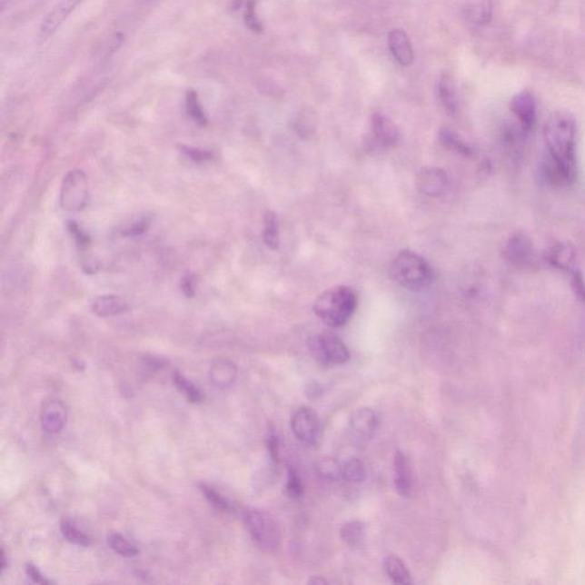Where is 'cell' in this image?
<instances>
[{"label": "cell", "instance_id": "6da1fadb", "mask_svg": "<svg viewBox=\"0 0 585 585\" xmlns=\"http://www.w3.org/2000/svg\"><path fill=\"white\" fill-rule=\"evenodd\" d=\"M576 121L569 112L552 114L545 123L544 180L552 185H570L576 179Z\"/></svg>", "mask_w": 585, "mask_h": 585}, {"label": "cell", "instance_id": "7a4b0ae2", "mask_svg": "<svg viewBox=\"0 0 585 585\" xmlns=\"http://www.w3.org/2000/svg\"><path fill=\"white\" fill-rule=\"evenodd\" d=\"M358 299L356 292L348 286H334L322 292L313 303L316 316L328 326L347 325L356 312Z\"/></svg>", "mask_w": 585, "mask_h": 585}, {"label": "cell", "instance_id": "3957f363", "mask_svg": "<svg viewBox=\"0 0 585 585\" xmlns=\"http://www.w3.org/2000/svg\"><path fill=\"white\" fill-rule=\"evenodd\" d=\"M389 273L393 282L411 292L423 291L433 281L432 268L428 261L411 251L399 253L390 265Z\"/></svg>", "mask_w": 585, "mask_h": 585}, {"label": "cell", "instance_id": "277c9868", "mask_svg": "<svg viewBox=\"0 0 585 585\" xmlns=\"http://www.w3.org/2000/svg\"><path fill=\"white\" fill-rule=\"evenodd\" d=\"M243 522L260 550L265 553L277 551L281 544V531L272 516L260 510L248 509L243 513Z\"/></svg>", "mask_w": 585, "mask_h": 585}, {"label": "cell", "instance_id": "5b68a950", "mask_svg": "<svg viewBox=\"0 0 585 585\" xmlns=\"http://www.w3.org/2000/svg\"><path fill=\"white\" fill-rule=\"evenodd\" d=\"M90 199V183L85 172L73 170L64 176L60 190V206L69 213L82 212Z\"/></svg>", "mask_w": 585, "mask_h": 585}, {"label": "cell", "instance_id": "8992f818", "mask_svg": "<svg viewBox=\"0 0 585 585\" xmlns=\"http://www.w3.org/2000/svg\"><path fill=\"white\" fill-rule=\"evenodd\" d=\"M310 352L323 366L343 365L350 359V352L342 341L331 332H323L309 340Z\"/></svg>", "mask_w": 585, "mask_h": 585}, {"label": "cell", "instance_id": "52a82bcc", "mask_svg": "<svg viewBox=\"0 0 585 585\" xmlns=\"http://www.w3.org/2000/svg\"><path fill=\"white\" fill-rule=\"evenodd\" d=\"M503 255L512 267L520 270H538L540 256L531 239L526 233L511 234L505 243Z\"/></svg>", "mask_w": 585, "mask_h": 585}, {"label": "cell", "instance_id": "ba28073f", "mask_svg": "<svg viewBox=\"0 0 585 585\" xmlns=\"http://www.w3.org/2000/svg\"><path fill=\"white\" fill-rule=\"evenodd\" d=\"M291 428L294 436L303 444L312 445L321 434V420L316 411L309 407H301L292 416Z\"/></svg>", "mask_w": 585, "mask_h": 585}, {"label": "cell", "instance_id": "9c48e42d", "mask_svg": "<svg viewBox=\"0 0 585 585\" xmlns=\"http://www.w3.org/2000/svg\"><path fill=\"white\" fill-rule=\"evenodd\" d=\"M84 2L85 0H60L43 20L41 28H39V37L43 41L50 39Z\"/></svg>", "mask_w": 585, "mask_h": 585}, {"label": "cell", "instance_id": "30bf717a", "mask_svg": "<svg viewBox=\"0 0 585 585\" xmlns=\"http://www.w3.org/2000/svg\"><path fill=\"white\" fill-rule=\"evenodd\" d=\"M68 421V410L64 402L57 398H50L43 402L41 410V424L44 431L57 434L65 428Z\"/></svg>", "mask_w": 585, "mask_h": 585}, {"label": "cell", "instance_id": "8fae6325", "mask_svg": "<svg viewBox=\"0 0 585 585\" xmlns=\"http://www.w3.org/2000/svg\"><path fill=\"white\" fill-rule=\"evenodd\" d=\"M447 174L438 167H424L416 176V188L421 193L429 197H439L447 188Z\"/></svg>", "mask_w": 585, "mask_h": 585}, {"label": "cell", "instance_id": "7c38bea8", "mask_svg": "<svg viewBox=\"0 0 585 585\" xmlns=\"http://www.w3.org/2000/svg\"><path fill=\"white\" fill-rule=\"evenodd\" d=\"M544 261L561 272H573L578 258L575 247L569 242H555L544 252Z\"/></svg>", "mask_w": 585, "mask_h": 585}, {"label": "cell", "instance_id": "4fadbf2b", "mask_svg": "<svg viewBox=\"0 0 585 585\" xmlns=\"http://www.w3.org/2000/svg\"><path fill=\"white\" fill-rule=\"evenodd\" d=\"M393 481L399 495L410 499L414 494V477L411 461L398 451L393 460Z\"/></svg>", "mask_w": 585, "mask_h": 585}, {"label": "cell", "instance_id": "5bb4252c", "mask_svg": "<svg viewBox=\"0 0 585 585\" xmlns=\"http://www.w3.org/2000/svg\"><path fill=\"white\" fill-rule=\"evenodd\" d=\"M510 110L515 114L521 127L524 128L526 132H530L534 127L538 106H536L535 97L531 93L526 91L518 93L510 102Z\"/></svg>", "mask_w": 585, "mask_h": 585}, {"label": "cell", "instance_id": "9a60e30c", "mask_svg": "<svg viewBox=\"0 0 585 585\" xmlns=\"http://www.w3.org/2000/svg\"><path fill=\"white\" fill-rule=\"evenodd\" d=\"M378 416L371 409H359L350 419V429L358 441H370L378 429Z\"/></svg>", "mask_w": 585, "mask_h": 585}, {"label": "cell", "instance_id": "2e32d148", "mask_svg": "<svg viewBox=\"0 0 585 585\" xmlns=\"http://www.w3.org/2000/svg\"><path fill=\"white\" fill-rule=\"evenodd\" d=\"M388 44L394 59L399 64L409 66L413 64L414 51L409 35L402 29H394L389 34Z\"/></svg>", "mask_w": 585, "mask_h": 585}, {"label": "cell", "instance_id": "e0dca14e", "mask_svg": "<svg viewBox=\"0 0 585 585\" xmlns=\"http://www.w3.org/2000/svg\"><path fill=\"white\" fill-rule=\"evenodd\" d=\"M130 305L121 296L106 294L97 296L92 302V312L102 318L116 317L126 313Z\"/></svg>", "mask_w": 585, "mask_h": 585}, {"label": "cell", "instance_id": "ac0fdd59", "mask_svg": "<svg viewBox=\"0 0 585 585\" xmlns=\"http://www.w3.org/2000/svg\"><path fill=\"white\" fill-rule=\"evenodd\" d=\"M372 130L375 139L383 146H393L399 140V131L396 124L382 114H375L372 118Z\"/></svg>", "mask_w": 585, "mask_h": 585}, {"label": "cell", "instance_id": "d6986e66", "mask_svg": "<svg viewBox=\"0 0 585 585\" xmlns=\"http://www.w3.org/2000/svg\"><path fill=\"white\" fill-rule=\"evenodd\" d=\"M210 380L216 388L225 389L230 387L236 380L237 367L228 359H217L212 363L210 372Z\"/></svg>", "mask_w": 585, "mask_h": 585}, {"label": "cell", "instance_id": "ffe728a7", "mask_svg": "<svg viewBox=\"0 0 585 585\" xmlns=\"http://www.w3.org/2000/svg\"><path fill=\"white\" fill-rule=\"evenodd\" d=\"M366 527L363 522L352 521L347 522L341 530V539L353 550H361L365 544Z\"/></svg>", "mask_w": 585, "mask_h": 585}, {"label": "cell", "instance_id": "44dd1931", "mask_svg": "<svg viewBox=\"0 0 585 585\" xmlns=\"http://www.w3.org/2000/svg\"><path fill=\"white\" fill-rule=\"evenodd\" d=\"M384 570L394 584H411L413 579L405 562L397 556H388L384 560Z\"/></svg>", "mask_w": 585, "mask_h": 585}, {"label": "cell", "instance_id": "7402d4cb", "mask_svg": "<svg viewBox=\"0 0 585 585\" xmlns=\"http://www.w3.org/2000/svg\"><path fill=\"white\" fill-rule=\"evenodd\" d=\"M439 99L441 101L446 113L450 116H454L456 109H458V101H456L455 88L453 82L447 74H442L441 82H439Z\"/></svg>", "mask_w": 585, "mask_h": 585}, {"label": "cell", "instance_id": "603a6c76", "mask_svg": "<svg viewBox=\"0 0 585 585\" xmlns=\"http://www.w3.org/2000/svg\"><path fill=\"white\" fill-rule=\"evenodd\" d=\"M439 139H441L442 145H445L447 149L453 150L454 153L468 157L473 154L471 146L461 139V136L456 134L454 131L450 130V128H442L441 133H439Z\"/></svg>", "mask_w": 585, "mask_h": 585}, {"label": "cell", "instance_id": "cb8c5ba5", "mask_svg": "<svg viewBox=\"0 0 585 585\" xmlns=\"http://www.w3.org/2000/svg\"><path fill=\"white\" fill-rule=\"evenodd\" d=\"M61 531L66 540L70 543L79 545V547H88L92 543V539L79 527L74 521L70 518L61 522Z\"/></svg>", "mask_w": 585, "mask_h": 585}, {"label": "cell", "instance_id": "d4e9b609", "mask_svg": "<svg viewBox=\"0 0 585 585\" xmlns=\"http://www.w3.org/2000/svg\"><path fill=\"white\" fill-rule=\"evenodd\" d=\"M174 383L176 388L179 389V392L183 394L190 402H193V404H199V402L203 401V392H201V390H199L192 381L179 373V372H175L174 373Z\"/></svg>", "mask_w": 585, "mask_h": 585}, {"label": "cell", "instance_id": "484cf974", "mask_svg": "<svg viewBox=\"0 0 585 585\" xmlns=\"http://www.w3.org/2000/svg\"><path fill=\"white\" fill-rule=\"evenodd\" d=\"M185 110H187L188 116L193 121L198 124L199 126L207 125V117L203 112L201 102L196 92L189 91L185 95Z\"/></svg>", "mask_w": 585, "mask_h": 585}, {"label": "cell", "instance_id": "4316f807", "mask_svg": "<svg viewBox=\"0 0 585 585\" xmlns=\"http://www.w3.org/2000/svg\"><path fill=\"white\" fill-rule=\"evenodd\" d=\"M108 543L110 548L119 556L132 558L139 555V549L130 542L125 536L121 533H112L109 535Z\"/></svg>", "mask_w": 585, "mask_h": 585}, {"label": "cell", "instance_id": "83f0119b", "mask_svg": "<svg viewBox=\"0 0 585 585\" xmlns=\"http://www.w3.org/2000/svg\"><path fill=\"white\" fill-rule=\"evenodd\" d=\"M263 242L272 250L279 247L278 219L273 212L269 211L264 216Z\"/></svg>", "mask_w": 585, "mask_h": 585}, {"label": "cell", "instance_id": "f1b7e54d", "mask_svg": "<svg viewBox=\"0 0 585 585\" xmlns=\"http://www.w3.org/2000/svg\"><path fill=\"white\" fill-rule=\"evenodd\" d=\"M342 477L345 481L352 482V484L362 482L367 477L365 465L361 460H349L342 467Z\"/></svg>", "mask_w": 585, "mask_h": 585}, {"label": "cell", "instance_id": "f546056e", "mask_svg": "<svg viewBox=\"0 0 585 585\" xmlns=\"http://www.w3.org/2000/svg\"><path fill=\"white\" fill-rule=\"evenodd\" d=\"M201 490L203 491V496H205L208 502L212 505H214L216 509L221 510V511H232L233 505L229 502L223 495H221L219 491L213 489V487L203 484L201 485Z\"/></svg>", "mask_w": 585, "mask_h": 585}, {"label": "cell", "instance_id": "4dcf8cb0", "mask_svg": "<svg viewBox=\"0 0 585 585\" xmlns=\"http://www.w3.org/2000/svg\"><path fill=\"white\" fill-rule=\"evenodd\" d=\"M286 491L292 499H299L304 493L303 482L294 469L288 471Z\"/></svg>", "mask_w": 585, "mask_h": 585}, {"label": "cell", "instance_id": "1f68e13d", "mask_svg": "<svg viewBox=\"0 0 585 585\" xmlns=\"http://www.w3.org/2000/svg\"><path fill=\"white\" fill-rule=\"evenodd\" d=\"M570 274V286L574 295L578 300L585 302V281L582 273L579 272V270H573Z\"/></svg>", "mask_w": 585, "mask_h": 585}, {"label": "cell", "instance_id": "d6a6232c", "mask_svg": "<svg viewBox=\"0 0 585 585\" xmlns=\"http://www.w3.org/2000/svg\"><path fill=\"white\" fill-rule=\"evenodd\" d=\"M245 21L248 28L255 31V33H261V31H263V25H261L258 16H256L254 0H250V2L247 3Z\"/></svg>", "mask_w": 585, "mask_h": 585}, {"label": "cell", "instance_id": "836d02e7", "mask_svg": "<svg viewBox=\"0 0 585 585\" xmlns=\"http://www.w3.org/2000/svg\"><path fill=\"white\" fill-rule=\"evenodd\" d=\"M183 153L187 154L189 159H192L193 162L202 164L205 162H210L213 158V154L206 152V150H201L196 148H192V146H182Z\"/></svg>", "mask_w": 585, "mask_h": 585}, {"label": "cell", "instance_id": "e575fe53", "mask_svg": "<svg viewBox=\"0 0 585 585\" xmlns=\"http://www.w3.org/2000/svg\"><path fill=\"white\" fill-rule=\"evenodd\" d=\"M197 277L193 273H187L181 281V291L185 298L192 299L196 294Z\"/></svg>", "mask_w": 585, "mask_h": 585}, {"label": "cell", "instance_id": "d590c367", "mask_svg": "<svg viewBox=\"0 0 585 585\" xmlns=\"http://www.w3.org/2000/svg\"><path fill=\"white\" fill-rule=\"evenodd\" d=\"M321 471L323 477L331 478V480H336V478L342 476V468H340L333 460L323 461Z\"/></svg>", "mask_w": 585, "mask_h": 585}, {"label": "cell", "instance_id": "8d00e7d4", "mask_svg": "<svg viewBox=\"0 0 585 585\" xmlns=\"http://www.w3.org/2000/svg\"><path fill=\"white\" fill-rule=\"evenodd\" d=\"M69 229L71 234H73V237L74 238V241H76L77 245L85 247L88 245V243H90V237H88L86 233H84L82 232L77 223H69Z\"/></svg>", "mask_w": 585, "mask_h": 585}, {"label": "cell", "instance_id": "74e56055", "mask_svg": "<svg viewBox=\"0 0 585 585\" xmlns=\"http://www.w3.org/2000/svg\"><path fill=\"white\" fill-rule=\"evenodd\" d=\"M25 571H26V574L29 575V578L31 580H33L34 582H35V583H39V584H48V583H50V580H48L45 578V576H44L41 573V570H39L37 569V567H35L33 564L26 565L25 566Z\"/></svg>", "mask_w": 585, "mask_h": 585}, {"label": "cell", "instance_id": "f35d334b", "mask_svg": "<svg viewBox=\"0 0 585 585\" xmlns=\"http://www.w3.org/2000/svg\"><path fill=\"white\" fill-rule=\"evenodd\" d=\"M267 444H268V450H269L270 455H272V458L274 461V462L278 463L279 462V442H278L277 434L274 433L273 431L269 433Z\"/></svg>", "mask_w": 585, "mask_h": 585}, {"label": "cell", "instance_id": "ab89813d", "mask_svg": "<svg viewBox=\"0 0 585 585\" xmlns=\"http://www.w3.org/2000/svg\"><path fill=\"white\" fill-rule=\"evenodd\" d=\"M7 567V562H6V553L5 550L2 551V571L5 570Z\"/></svg>", "mask_w": 585, "mask_h": 585}, {"label": "cell", "instance_id": "60d3db41", "mask_svg": "<svg viewBox=\"0 0 585 585\" xmlns=\"http://www.w3.org/2000/svg\"><path fill=\"white\" fill-rule=\"evenodd\" d=\"M310 583H312V584H325L326 580L317 578V579H313V580H310Z\"/></svg>", "mask_w": 585, "mask_h": 585}]
</instances>
